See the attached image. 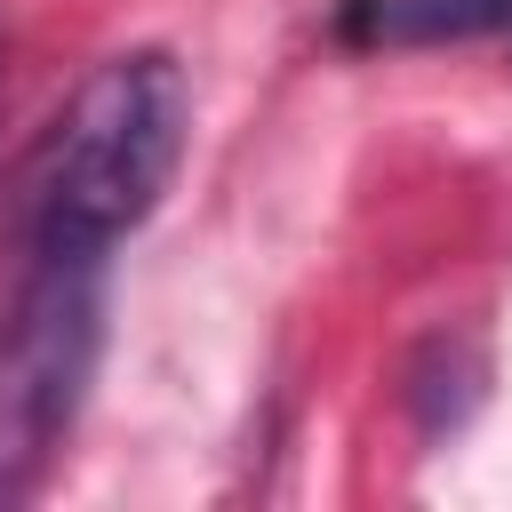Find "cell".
<instances>
[{"label":"cell","mask_w":512,"mask_h":512,"mask_svg":"<svg viewBox=\"0 0 512 512\" xmlns=\"http://www.w3.org/2000/svg\"><path fill=\"white\" fill-rule=\"evenodd\" d=\"M96 360L104 256H24V280L0 304V512L56 472L96 384Z\"/></svg>","instance_id":"7a4b0ae2"},{"label":"cell","mask_w":512,"mask_h":512,"mask_svg":"<svg viewBox=\"0 0 512 512\" xmlns=\"http://www.w3.org/2000/svg\"><path fill=\"white\" fill-rule=\"evenodd\" d=\"M0 72H8V40H0Z\"/></svg>","instance_id":"5b68a950"},{"label":"cell","mask_w":512,"mask_h":512,"mask_svg":"<svg viewBox=\"0 0 512 512\" xmlns=\"http://www.w3.org/2000/svg\"><path fill=\"white\" fill-rule=\"evenodd\" d=\"M480 384H488L480 352L440 336V344H424V360L408 368V408H416V424L440 440V432H456V424L480 408Z\"/></svg>","instance_id":"277c9868"},{"label":"cell","mask_w":512,"mask_h":512,"mask_svg":"<svg viewBox=\"0 0 512 512\" xmlns=\"http://www.w3.org/2000/svg\"><path fill=\"white\" fill-rule=\"evenodd\" d=\"M192 88L168 48L104 56L16 168L24 256H112L176 184Z\"/></svg>","instance_id":"6da1fadb"},{"label":"cell","mask_w":512,"mask_h":512,"mask_svg":"<svg viewBox=\"0 0 512 512\" xmlns=\"http://www.w3.org/2000/svg\"><path fill=\"white\" fill-rule=\"evenodd\" d=\"M328 32L344 48H464V40H504L512 0H336Z\"/></svg>","instance_id":"3957f363"}]
</instances>
